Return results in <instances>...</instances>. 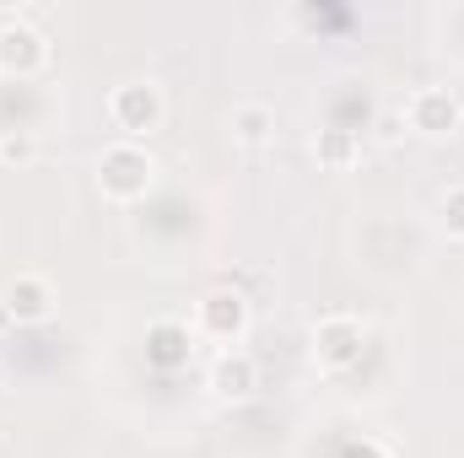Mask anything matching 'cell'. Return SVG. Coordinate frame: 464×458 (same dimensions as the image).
<instances>
[{"mask_svg": "<svg viewBox=\"0 0 464 458\" xmlns=\"http://www.w3.org/2000/svg\"><path fill=\"white\" fill-rule=\"evenodd\" d=\"M211 388H217V399H248V394L259 388V367H254V356H243V350H222L217 367H211Z\"/></svg>", "mask_w": 464, "mask_h": 458, "instance_id": "9", "label": "cell"}, {"mask_svg": "<svg viewBox=\"0 0 464 458\" xmlns=\"http://www.w3.org/2000/svg\"><path fill=\"white\" fill-rule=\"evenodd\" d=\"M38 157V140L27 135V129H0V162L5 167H22V162H33Z\"/></svg>", "mask_w": 464, "mask_h": 458, "instance_id": "12", "label": "cell"}, {"mask_svg": "<svg viewBox=\"0 0 464 458\" xmlns=\"http://www.w3.org/2000/svg\"><path fill=\"white\" fill-rule=\"evenodd\" d=\"M405 119H411L416 135L443 140V135H454V129L464 124V109H459V98H454L449 87H416V92L405 98Z\"/></svg>", "mask_w": 464, "mask_h": 458, "instance_id": "5", "label": "cell"}, {"mask_svg": "<svg viewBox=\"0 0 464 458\" xmlns=\"http://www.w3.org/2000/svg\"><path fill=\"white\" fill-rule=\"evenodd\" d=\"M49 60V38L27 22H0V71L5 76H33Z\"/></svg>", "mask_w": 464, "mask_h": 458, "instance_id": "6", "label": "cell"}, {"mask_svg": "<svg viewBox=\"0 0 464 458\" xmlns=\"http://www.w3.org/2000/svg\"><path fill=\"white\" fill-rule=\"evenodd\" d=\"M151 173H157V162H151V151L135 146V140H119V146H109V151L98 157V189H103L109 200H119V205L140 200V195L151 189Z\"/></svg>", "mask_w": 464, "mask_h": 458, "instance_id": "1", "label": "cell"}, {"mask_svg": "<svg viewBox=\"0 0 464 458\" xmlns=\"http://www.w3.org/2000/svg\"><path fill=\"white\" fill-rule=\"evenodd\" d=\"M443 227L454 232V237H464V184H454L443 195Z\"/></svg>", "mask_w": 464, "mask_h": 458, "instance_id": "13", "label": "cell"}, {"mask_svg": "<svg viewBox=\"0 0 464 458\" xmlns=\"http://www.w3.org/2000/svg\"><path fill=\"white\" fill-rule=\"evenodd\" d=\"M270 129H276V114H270L265 103H237V109H232V135H237L243 146L270 140Z\"/></svg>", "mask_w": 464, "mask_h": 458, "instance_id": "11", "label": "cell"}, {"mask_svg": "<svg viewBox=\"0 0 464 458\" xmlns=\"http://www.w3.org/2000/svg\"><path fill=\"white\" fill-rule=\"evenodd\" d=\"M351 458H389L383 443H362V448H351Z\"/></svg>", "mask_w": 464, "mask_h": 458, "instance_id": "14", "label": "cell"}, {"mask_svg": "<svg viewBox=\"0 0 464 458\" xmlns=\"http://www.w3.org/2000/svg\"><path fill=\"white\" fill-rule=\"evenodd\" d=\"M362 340H367V329L356 313H330L314 329V361L324 372H346L351 361H362Z\"/></svg>", "mask_w": 464, "mask_h": 458, "instance_id": "4", "label": "cell"}, {"mask_svg": "<svg viewBox=\"0 0 464 458\" xmlns=\"http://www.w3.org/2000/svg\"><path fill=\"white\" fill-rule=\"evenodd\" d=\"M0 302H5V313H11L16 324H44V319L54 313V286H49L44 275L27 270V275H16V281L5 286Z\"/></svg>", "mask_w": 464, "mask_h": 458, "instance_id": "8", "label": "cell"}, {"mask_svg": "<svg viewBox=\"0 0 464 458\" xmlns=\"http://www.w3.org/2000/svg\"><path fill=\"white\" fill-rule=\"evenodd\" d=\"M162 114H168V103H162V87H151V81H124V87H114V98H109V119H114L130 140L135 135H151L162 124Z\"/></svg>", "mask_w": 464, "mask_h": 458, "instance_id": "3", "label": "cell"}, {"mask_svg": "<svg viewBox=\"0 0 464 458\" xmlns=\"http://www.w3.org/2000/svg\"><path fill=\"white\" fill-rule=\"evenodd\" d=\"M195 340H217V345H232L243 340V329H248V297L243 291H206L200 297V308H195Z\"/></svg>", "mask_w": 464, "mask_h": 458, "instance_id": "2", "label": "cell"}, {"mask_svg": "<svg viewBox=\"0 0 464 458\" xmlns=\"http://www.w3.org/2000/svg\"><path fill=\"white\" fill-rule=\"evenodd\" d=\"M189 356H195V329L184 319H157L146 329V361L157 372H179V367H189Z\"/></svg>", "mask_w": 464, "mask_h": 458, "instance_id": "7", "label": "cell"}, {"mask_svg": "<svg viewBox=\"0 0 464 458\" xmlns=\"http://www.w3.org/2000/svg\"><path fill=\"white\" fill-rule=\"evenodd\" d=\"M314 157L324 162V167H351L356 162V129H346V124H330V129H319L314 135Z\"/></svg>", "mask_w": 464, "mask_h": 458, "instance_id": "10", "label": "cell"}]
</instances>
